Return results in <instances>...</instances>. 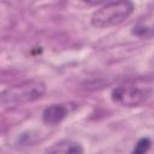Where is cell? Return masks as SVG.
Listing matches in <instances>:
<instances>
[{"label":"cell","mask_w":154,"mask_h":154,"mask_svg":"<svg viewBox=\"0 0 154 154\" xmlns=\"http://www.w3.org/2000/svg\"><path fill=\"white\" fill-rule=\"evenodd\" d=\"M154 93V85L146 79H132L119 84L112 90V101L122 107H137Z\"/></svg>","instance_id":"obj_1"},{"label":"cell","mask_w":154,"mask_h":154,"mask_svg":"<svg viewBox=\"0 0 154 154\" xmlns=\"http://www.w3.org/2000/svg\"><path fill=\"white\" fill-rule=\"evenodd\" d=\"M46 85L38 79H29L8 87L1 93V105L4 107L20 106L28 102L36 101L43 96Z\"/></svg>","instance_id":"obj_2"},{"label":"cell","mask_w":154,"mask_h":154,"mask_svg":"<svg viewBox=\"0 0 154 154\" xmlns=\"http://www.w3.org/2000/svg\"><path fill=\"white\" fill-rule=\"evenodd\" d=\"M134 12V4L130 1H112L103 4L95 10L90 17L93 26L102 29L118 25L128 19Z\"/></svg>","instance_id":"obj_3"},{"label":"cell","mask_w":154,"mask_h":154,"mask_svg":"<svg viewBox=\"0 0 154 154\" xmlns=\"http://www.w3.org/2000/svg\"><path fill=\"white\" fill-rule=\"evenodd\" d=\"M83 153L84 149L79 142L70 138H64L48 147L43 154H83Z\"/></svg>","instance_id":"obj_4"},{"label":"cell","mask_w":154,"mask_h":154,"mask_svg":"<svg viewBox=\"0 0 154 154\" xmlns=\"http://www.w3.org/2000/svg\"><path fill=\"white\" fill-rule=\"evenodd\" d=\"M69 112H70L69 106L64 103H54L45 108V111L42 112V120L45 124L55 125L63 122L69 114Z\"/></svg>","instance_id":"obj_5"},{"label":"cell","mask_w":154,"mask_h":154,"mask_svg":"<svg viewBox=\"0 0 154 154\" xmlns=\"http://www.w3.org/2000/svg\"><path fill=\"white\" fill-rule=\"evenodd\" d=\"M152 147V141L148 137H142L135 144L131 154H147Z\"/></svg>","instance_id":"obj_6"}]
</instances>
